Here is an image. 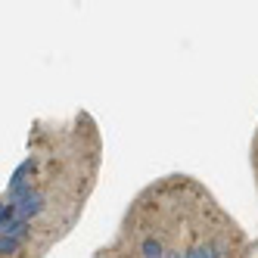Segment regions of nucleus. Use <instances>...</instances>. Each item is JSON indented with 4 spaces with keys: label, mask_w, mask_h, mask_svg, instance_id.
Instances as JSON below:
<instances>
[{
    "label": "nucleus",
    "mask_w": 258,
    "mask_h": 258,
    "mask_svg": "<svg viewBox=\"0 0 258 258\" xmlns=\"http://www.w3.org/2000/svg\"><path fill=\"white\" fill-rule=\"evenodd\" d=\"M187 258H212V252H209L206 246H199V249H193V252H190Z\"/></svg>",
    "instance_id": "3"
},
{
    "label": "nucleus",
    "mask_w": 258,
    "mask_h": 258,
    "mask_svg": "<svg viewBox=\"0 0 258 258\" xmlns=\"http://www.w3.org/2000/svg\"><path fill=\"white\" fill-rule=\"evenodd\" d=\"M143 255L146 258H162V246L156 243V239H146V243H143Z\"/></svg>",
    "instance_id": "2"
},
{
    "label": "nucleus",
    "mask_w": 258,
    "mask_h": 258,
    "mask_svg": "<svg viewBox=\"0 0 258 258\" xmlns=\"http://www.w3.org/2000/svg\"><path fill=\"white\" fill-rule=\"evenodd\" d=\"M16 212H19V218H22V221H25V218H31V215H38V212H41V196L28 190V193L19 199V206H16Z\"/></svg>",
    "instance_id": "1"
},
{
    "label": "nucleus",
    "mask_w": 258,
    "mask_h": 258,
    "mask_svg": "<svg viewBox=\"0 0 258 258\" xmlns=\"http://www.w3.org/2000/svg\"><path fill=\"white\" fill-rule=\"evenodd\" d=\"M171 258H180V255H171Z\"/></svg>",
    "instance_id": "4"
}]
</instances>
